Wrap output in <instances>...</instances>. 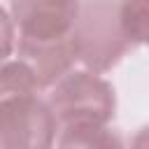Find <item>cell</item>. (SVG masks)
<instances>
[{
	"mask_svg": "<svg viewBox=\"0 0 149 149\" xmlns=\"http://www.w3.org/2000/svg\"><path fill=\"white\" fill-rule=\"evenodd\" d=\"M49 107L58 123H109L116 109V95L107 79L91 70H70L51 84Z\"/></svg>",
	"mask_w": 149,
	"mask_h": 149,
	"instance_id": "cell-2",
	"label": "cell"
},
{
	"mask_svg": "<svg viewBox=\"0 0 149 149\" xmlns=\"http://www.w3.org/2000/svg\"><path fill=\"white\" fill-rule=\"evenodd\" d=\"M123 21L140 47L147 37V0H123Z\"/></svg>",
	"mask_w": 149,
	"mask_h": 149,
	"instance_id": "cell-8",
	"label": "cell"
},
{
	"mask_svg": "<svg viewBox=\"0 0 149 149\" xmlns=\"http://www.w3.org/2000/svg\"><path fill=\"white\" fill-rule=\"evenodd\" d=\"M19 61H23L30 68L40 88H47L56 84L65 72L72 70V65L77 63V56L70 37L63 42H47V44L19 42Z\"/></svg>",
	"mask_w": 149,
	"mask_h": 149,
	"instance_id": "cell-5",
	"label": "cell"
},
{
	"mask_svg": "<svg viewBox=\"0 0 149 149\" xmlns=\"http://www.w3.org/2000/svg\"><path fill=\"white\" fill-rule=\"evenodd\" d=\"M70 37L77 61L98 74L112 70L128 51L137 49L123 21V0H79Z\"/></svg>",
	"mask_w": 149,
	"mask_h": 149,
	"instance_id": "cell-1",
	"label": "cell"
},
{
	"mask_svg": "<svg viewBox=\"0 0 149 149\" xmlns=\"http://www.w3.org/2000/svg\"><path fill=\"white\" fill-rule=\"evenodd\" d=\"M16 47V30H14V21L12 16L0 7V63L7 61L12 56Z\"/></svg>",
	"mask_w": 149,
	"mask_h": 149,
	"instance_id": "cell-9",
	"label": "cell"
},
{
	"mask_svg": "<svg viewBox=\"0 0 149 149\" xmlns=\"http://www.w3.org/2000/svg\"><path fill=\"white\" fill-rule=\"evenodd\" d=\"M40 91L0 98V149H54L58 121Z\"/></svg>",
	"mask_w": 149,
	"mask_h": 149,
	"instance_id": "cell-3",
	"label": "cell"
},
{
	"mask_svg": "<svg viewBox=\"0 0 149 149\" xmlns=\"http://www.w3.org/2000/svg\"><path fill=\"white\" fill-rule=\"evenodd\" d=\"M58 149H123V142L107 123H74L63 126Z\"/></svg>",
	"mask_w": 149,
	"mask_h": 149,
	"instance_id": "cell-6",
	"label": "cell"
},
{
	"mask_svg": "<svg viewBox=\"0 0 149 149\" xmlns=\"http://www.w3.org/2000/svg\"><path fill=\"white\" fill-rule=\"evenodd\" d=\"M23 91H40V84L30 68L23 61H2L0 63V98Z\"/></svg>",
	"mask_w": 149,
	"mask_h": 149,
	"instance_id": "cell-7",
	"label": "cell"
},
{
	"mask_svg": "<svg viewBox=\"0 0 149 149\" xmlns=\"http://www.w3.org/2000/svg\"><path fill=\"white\" fill-rule=\"evenodd\" d=\"M12 21L19 26V42H63L70 40L79 0H9Z\"/></svg>",
	"mask_w": 149,
	"mask_h": 149,
	"instance_id": "cell-4",
	"label": "cell"
}]
</instances>
